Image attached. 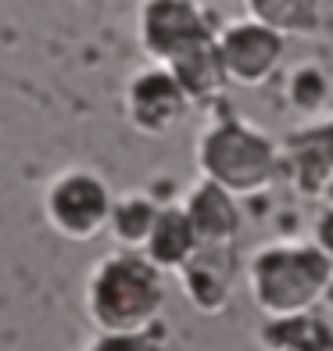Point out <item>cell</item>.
Wrapping results in <instances>:
<instances>
[{
	"instance_id": "13",
	"label": "cell",
	"mask_w": 333,
	"mask_h": 351,
	"mask_svg": "<svg viewBox=\"0 0 333 351\" xmlns=\"http://www.w3.org/2000/svg\"><path fill=\"white\" fill-rule=\"evenodd\" d=\"M165 69H172V75L180 79L190 104H215L222 101V93L230 86L226 65H222V54H219V36L212 43H201L194 51H186Z\"/></svg>"
},
{
	"instance_id": "2",
	"label": "cell",
	"mask_w": 333,
	"mask_h": 351,
	"mask_svg": "<svg viewBox=\"0 0 333 351\" xmlns=\"http://www.w3.org/2000/svg\"><path fill=\"white\" fill-rule=\"evenodd\" d=\"M333 258L319 244H265L247 258V291L262 315H291L323 305Z\"/></svg>"
},
{
	"instance_id": "7",
	"label": "cell",
	"mask_w": 333,
	"mask_h": 351,
	"mask_svg": "<svg viewBox=\"0 0 333 351\" xmlns=\"http://www.w3.org/2000/svg\"><path fill=\"white\" fill-rule=\"evenodd\" d=\"M219 54L233 86L258 90L280 72L283 54H287V36L247 14L219 29Z\"/></svg>"
},
{
	"instance_id": "19",
	"label": "cell",
	"mask_w": 333,
	"mask_h": 351,
	"mask_svg": "<svg viewBox=\"0 0 333 351\" xmlns=\"http://www.w3.org/2000/svg\"><path fill=\"white\" fill-rule=\"evenodd\" d=\"M323 305L333 312V276H330V287H326V294H323Z\"/></svg>"
},
{
	"instance_id": "17",
	"label": "cell",
	"mask_w": 333,
	"mask_h": 351,
	"mask_svg": "<svg viewBox=\"0 0 333 351\" xmlns=\"http://www.w3.org/2000/svg\"><path fill=\"white\" fill-rule=\"evenodd\" d=\"M162 344H165V326L154 323L151 330H136V333H97L86 348H97V351H122V348L147 351V348H162Z\"/></svg>"
},
{
	"instance_id": "15",
	"label": "cell",
	"mask_w": 333,
	"mask_h": 351,
	"mask_svg": "<svg viewBox=\"0 0 333 351\" xmlns=\"http://www.w3.org/2000/svg\"><path fill=\"white\" fill-rule=\"evenodd\" d=\"M158 204L151 194H125V197H115L111 204V219H108V233L119 247H144L147 244V233L158 219Z\"/></svg>"
},
{
	"instance_id": "12",
	"label": "cell",
	"mask_w": 333,
	"mask_h": 351,
	"mask_svg": "<svg viewBox=\"0 0 333 351\" xmlns=\"http://www.w3.org/2000/svg\"><path fill=\"white\" fill-rule=\"evenodd\" d=\"M258 344L273 351H333V323L315 315V308L291 315H265Z\"/></svg>"
},
{
	"instance_id": "16",
	"label": "cell",
	"mask_w": 333,
	"mask_h": 351,
	"mask_svg": "<svg viewBox=\"0 0 333 351\" xmlns=\"http://www.w3.org/2000/svg\"><path fill=\"white\" fill-rule=\"evenodd\" d=\"M287 93L297 111H305V115H315V111L323 108V101L330 97V83L319 65H297L291 72V83H287Z\"/></svg>"
},
{
	"instance_id": "9",
	"label": "cell",
	"mask_w": 333,
	"mask_h": 351,
	"mask_svg": "<svg viewBox=\"0 0 333 351\" xmlns=\"http://www.w3.org/2000/svg\"><path fill=\"white\" fill-rule=\"evenodd\" d=\"M183 208L190 215V226H194L201 247H233L244 230L241 197L233 190L219 186L215 180H204V176L190 186V194L183 197Z\"/></svg>"
},
{
	"instance_id": "14",
	"label": "cell",
	"mask_w": 333,
	"mask_h": 351,
	"mask_svg": "<svg viewBox=\"0 0 333 351\" xmlns=\"http://www.w3.org/2000/svg\"><path fill=\"white\" fill-rule=\"evenodd\" d=\"M244 11L287 40L312 36L323 22V0H244Z\"/></svg>"
},
{
	"instance_id": "10",
	"label": "cell",
	"mask_w": 333,
	"mask_h": 351,
	"mask_svg": "<svg viewBox=\"0 0 333 351\" xmlns=\"http://www.w3.org/2000/svg\"><path fill=\"white\" fill-rule=\"evenodd\" d=\"M283 165L305 197H323L333 186V119H319L287 136Z\"/></svg>"
},
{
	"instance_id": "18",
	"label": "cell",
	"mask_w": 333,
	"mask_h": 351,
	"mask_svg": "<svg viewBox=\"0 0 333 351\" xmlns=\"http://www.w3.org/2000/svg\"><path fill=\"white\" fill-rule=\"evenodd\" d=\"M312 241L315 244H319L326 254H330V258H333V204H330V208L319 215V219H315V230H312Z\"/></svg>"
},
{
	"instance_id": "6",
	"label": "cell",
	"mask_w": 333,
	"mask_h": 351,
	"mask_svg": "<svg viewBox=\"0 0 333 351\" xmlns=\"http://www.w3.org/2000/svg\"><path fill=\"white\" fill-rule=\"evenodd\" d=\"M125 119L140 136H169L176 133L183 119L190 115V97L180 86V79L172 75V69L151 61L147 69L133 72V79L125 83Z\"/></svg>"
},
{
	"instance_id": "3",
	"label": "cell",
	"mask_w": 333,
	"mask_h": 351,
	"mask_svg": "<svg viewBox=\"0 0 333 351\" xmlns=\"http://www.w3.org/2000/svg\"><path fill=\"white\" fill-rule=\"evenodd\" d=\"M197 169L204 180H215L247 201L273 186L283 169V154L258 125L236 115H222L197 136Z\"/></svg>"
},
{
	"instance_id": "8",
	"label": "cell",
	"mask_w": 333,
	"mask_h": 351,
	"mask_svg": "<svg viewBox=\"0 0 333 351\" xmlns=\"http://www.w3.org/2000/svg\"><path fill=\"white\" fill-rule=\"evenodd\" d=\"M180 287L190 308L201 315H222L236 287V251L233 247H197V254L180 269Z\"/></svg>"
},
{
	"instance_id": "11",
	"label": "cell",
	"mask_w": 333,
	"mask_h": 351,
	"mask_svg": "<svg viewBox=\"0 0 333 351\" xmlns=\"http://www.w3.org/2000/svg\"><path fill=\"white\" fill-rule=\"evenodd\" d=\"M201 247L194 226H190V215L183 204H162L158 219L147 233V244L140 247L147 258L162 269V273H180V269L194 258Z\"/></svg>"
},
{
	"instance_id": "4",
	"label": "cell",
	"mask_w": 333,
	"mask_h": 351,
	"mask_svg": "<svg viewBox=\"0 0 333 351\" xmlns=\"http://www.w3.org/2000/svg\"><path fill=\"white\" fill-rule=\"evenodd\" d=\"M115 194L101 172L93 169H61L43 190V219L61 241L90 244L108 233Z\"/></svg>"
},
{
	"instance_id": "1",
	"label": "cell",
	"mask_w": 333,
	"mask_h": 351,
	"mask_svg": "<svg viewBox=\"0 0 333 351\" xmlns=\"http://www.w3.org/2000/svg\"><path fill=\"white\" fill-rule=\"evenodd\" d=\"M83 305L97 333H136L162 323L165 312V273L144 251L115 247L93 262Z\"/></svg>"
},
{
	"instance_id": "5",
	"label": "cell",
	"mask_w": 333,
	"mask_h": 351,
	"mask_svg": "<svg viewBox=\"0 0 333 351\" xmlns=\"http://www.w3.org/2000/svg\"><path fill=\"white\" fill-rule=\"evenodd\" d=\"M219 25L208 8L197 0H140L136 11V40L140 51L158 65H172L186 51L212 43Z\"/></svg>"
}]
</instances>
